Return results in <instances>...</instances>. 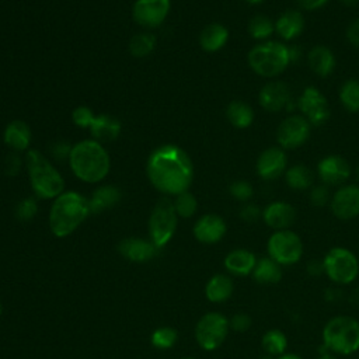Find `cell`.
<instances>
[{
	"instance_id": "11a10c76",
	"label": "cell",
	"mask_w": 359,
	"mask_h": 359,
	"mask_svg": "<svg viewBox=\"0 0 359 359\" xmlns=\"http://www.w3.org/2000/svg\"><path fill=\"white\" fill-rule=\"evenodd\" d=\"M244 1L251 6H258V4H262L265 0H244Z\"/></svg>"
},
{
	"instance_id": "7c38bea8",
	"label": "cell",
	"mask_w": 359,
	"mask_h": 359,
	"mask_svg": "<svg viewBox=\"0 0 359 359\" xmlns=\"http://www.w3.org/2000/svg\"><path fill=\"white\" fill-rule=\"evenodd\" d=\"M297 109L311 126H323L331 115L327 97L314 86H306L297 98Z\"/></svg>"
},
{
	"instance_id": "ba28073f",
	"label": "cell",
	"mask_w": 359,
	"mask_h": 359,
	"mask_svg": "<svg viewBox=\"0 0 359 359\" xmlns=\"http://www.w3.org/2000/svg\"><path fill=\"white\" fill-rule=\"evenodd\" d=\"M178 224V215L174 202L168 198H161L151 209L147 229L149 240L160 250L165 247L175 234Z\"/></svg>"
},
{
	"instance_id": "f35d334b",
	"label": "cell",
	"mask_w": 359,
	"mask_h": 359,
	"mask_svg": "<svg viewBox=\"0 0 359 359\" xmlns=\"http://www.w3.org/2000/svg\"><path fill=\"white\" fill-rule=\"evenodd\" d=\"M331 192H330V187L324 185V184H314L310 189H309V202L311 206L314 208H324L327 205H330L331 201Z\"/></svg>"
},
{
	"instance_id": "f907efd6",
	"label": "cell",
	"mask_w": 359,
	"mask_h": 359,
	"mask_svg": "<svg viewBox=\"0 0 359 359\" xmlns=\"http://www.w3.org/2000/svg\"><path fill=\"white\" fill-rule=\"evenodd\" d=\"M349 302L355 309H359V287L352 290V293L349 294Z\"/></svg>"
},
{
	"instance_id": "5bb4252c",
	"label": "cell",
	"mask_w": 359,
	"mask_h": 359,
	"mask_svg": "<svg viewBox=\"0 0 359 359\" xmlns=\"http://www.w3.org/2000/svg\"><path fill=\"white\" fill-rule=\"evenodd\" d=\"M317 177L327 187H341L352 175V167L346 158L338 154H327L318 160L316 167Z\"/></svg>"
},
{
	"instance_id": "680465c9",
	"label": "cell",
	"mask_w": 359,
	"mask_h": 359,
	"mask_svg": "<svg viewBox=\"0 0 359 359\" xmlns=\"http://www.w3.org/2000/svg\"><path fill=\"white\" fill-rule=\"evenodd\" d=\"M181 359H196V358H192V356H187V358H181Z\"/></svg>"
},
{
	"instance_id": "4fadbf2b",
	"label": "cell",
	"mask_w": 359,
	"mask_h": 359,
	"mask_svg": "<svg viewBox=\"0 0 359 359\" xmlns=\"http://www.w3.org/2000/svg\"><path fill=\"white\" fill-rule=\"evenodd\" d=\"M330 210L338 220H353L359 216V185L344 184L338 187L330 201Z\"/></svg>"
},
{
	"instance_id": "277c9868",
	"label": "cell",
	"mask_w": 359,
	"mask_h": 359,
	"mask_svg": "<svg viewBox=\"0 0 359 359\" xmlns=\"http://www.w3.org/2000/svg\"><path fill=\"white\" fill-rule=\"evenodd\" d=\"M323 348L337 356H349L359 351V320L338 314L331 317L321 330Z\"/></svg>"
},
{
	"instance_id": "4316f807",
	"label": "cell",
	"mask_w": 359,
	"mask_h": 359,
	"mask_svg": "<svg viewBox=\"0 0 359 359\" xmlns=\"http://www.w3.org/2000/svg\"><path fill=\"white\" fill-rule=\"evenodd\" d=\"M229 29L219 22H212L206 25L199 34V45L208 53L219 52L226 46L229 41Z\"/></svg>"
},
{
	"instance_id": "60d3db41",
	"label": "cell",
	"mask_w": 359,
	"mask_h": 359,
	"mask_svg": "<svg viewBox=\"0 0 359 359\" xmlns=\"http://www.w3.org/2000/svg\"><path fill=\"white\" fill-rule=\"evenodd\" d=\"M94 118H95L94 112L88 107H84V105L74 108L72 112V119H73L74 125L79 128H83V129L90 128Z\"/></svg>"
},
{
	"instance_id": "30bf717a",
	"label": "cell",
	"mask_w": 359,
	"mask_h": 359,
	"mask_svg": "<svg viewBox=\"0 0 359 359\" xmlns=\"http://www.w3.org/2000/svg\"><path fill=\"white\" fill-rule=\"evenodd\" d=\"M230 331L229 317L220 311H208L195 325V341L201 349L213 352L224 344Z\"/></svg>"
},
{
	"instance_id": "1f68e13d",
	"label": "cell",
	"mask_w": 359,
	"mask_h": 359,
	"mask_svg": "<svg viewBox=\"0 0 359 359\" xmlns=\"http://www.w3.org/2000/svg\"><path fill=\"white\" fill-rule=\"evenodd\" d=\"M289 339L286 334L279 328L266 330L261 337V348L269 358H278L287 352Z\"/></svg>"
},
{
	"instance_id": "cb8c5ba5",
	"label": "cell",
	"mask_w": 359,
	"mask_h": 359,
	"mask_svg": "<svg viewBox=\"0 0 359 359\" xmlns=\"http://www.w3.org/2000/svg\"><path fill=\"white\" fill-rule=\"evenodd\" d=\"M234 292V280L229 273H215L205 285V297L208 302L220 304L227 302Z\"/></svg>"
},
{
	"instance_id": "d590c367",
	"label": "cell",
	"mask_w": 359,
	"mask_h": 359,
	"mask_svg": "<svg viewBox=\"0 0 359 359\" xmlns=\"http://www.w3.org/2000/svg\"><path fill=\"white\" fill-rule=\"evenodd\" d=\"M178 339V334L172 327L163 325L156 328L150 335V342L156 349L167 351L175 345Z\"/></svg>"
},
{
	"instance_id": "b9f144b4",
	"label": "cell",
	"mask_w": 359,
	"mask_h": 359,
	"mask_svg": "<svg viewBox=\"0 0 359 359\" xmlns=\"http://www.w3.org/2000/svg\"><path fill=\"white\" fill-rule=\"evenodd\" d=\"M229 323H230V330L231 331L245 332V331H248L251 328L252 318L250 317V314H247L244 311H238V313H234L229 318Z\"/></svg>"
},
{
	"instance_id": "6da1fadb",
	"label": "cell",
	"mask_w": 359,
	"mask_h": 359,
	"mask_svg": "<svg viewBox=\"0 0 359 359\" xmlns=\"http://www.w3.org/2000/svg\"><path fill=\"white\" fill-rule=\"evenodd\" d=\"M146 172L157 191L177 196L191 187L194 164L184 149L175 144H164L150 153Z\"/></svg>"
},
{
	"instance_id": "e575fe53",
	"label": "cell",
	"mask_w": 359,
	"mask_h": 359,
	"mask_svg": "<svg viewBox=\"0 0 359 359\" xmlns=\"http://www.w3.org/2000/svg\"><path fill=\"white\" fill-rule=\"evenodd\" d=\"M156 48V36L150 32H139L129 42V52L135 57H144Z\"/></svg>"
},
{
	"instance_id": "9c48e42d",
	"label": "cell",
	"mask_w": 359,
	"mask_h": 359,
	"mask_svg": "<svg viewBox=\"0 0 359 359\" xmlns=\"http://www.w3.org/2000/svg\"><path fill=\"white\" fill-rule=\"evenodd\" d=\"M304 254L302 237L292 229L272 231L266 240V255L280 266H292L300 262Z\"/></svg>"
},
{
	"instance_id": "ac0fdd59",
	"label": "cell",
	"mask_w": 359,
	"mask_h": 359,
	"mask_svg": "<svg viewBox=\"0 0 359 359\" xmlns=\"http://www.w3.org/2000/svg\"><path fill=\"white\" fill-rule=\"evenodd\" d=\"M194 237L202 244H216L223 240L227 233L226 220L216 213L202 215L192 227Z\"/></svg>"
},
{
	"instance_id": "2e32d148",
	"label": "cell",
	"mask_w": 359,
	"mask_h": 359,
	"mask_svg": "<svg viewBox=\"0 0 359 359\" xmlns=\"http://www.w3.org/2000/svg\"><path fill=\"white\" fill-rule=\"evenodd\" d=\"M287 168V154L279 146L264 149L255 161V171L264 181H275L283 177Z\"/></svg>"
},
{
	"instance_id": "bcb514c9",
	"label": "cell",
	"mask_w": 359,
	"mask_h": 359,
	"mask_svg": "<svg viewBox=\"0 0 359 359\" xmlns=\"http://www.w3.org/2000/svg\"><path fill=\"white\" fill-rule=\"evenodd\" d=\"M330 0H296L297 6L303 11H317L327 6Z\"/></svg>"
},
{
	"instance_id": "4dcf8cb0",
	"label": "cell",
	"mask_w": 359,
	"mask_h": 359,
	"mask_svg": "<svg viewBox=\"0 0 359 359\" xmlns=\"http://www.w3.org/2000/svg\"><path fill=\"white\" fill-rule=\"evenodd\" d=\"M226 118L236 129H247L252 125L255 114L250 104L244 101H231L226 108Z\"/></svg>"
},
{
	"instance_id": "681fc988",
	"label": "cell",
	"mask_w": 359,
	"mask_h": 359,
	"mask_svg": "<svg viewBox=\"0 0 359 359\" xmlns=\"http://www.w3.org/2000/svg\"><path fill=\"white\" fill-rule=\"evenodd\" d=\"M303 52H302V48L296 43H292L289 45V56H290V65H294L300 60Z\"/></svg>"
},
{
	"instance_id": "7bdbcfd3",
	"label": "cell",
	"mask_w": 359,
	"mask_h": 359,
	"mask_svg": "<svg viewBox=\"0 0 359 359\" xmlns=\"http://www.w3.org/2000/svg\"><path fill=\"white\" fill-rule=\"evenodd\" d=\"M238 216H240V219H241L243 222H245V223H255L257 220L261 219V216H262V209H261L257 203L245 202V203H243V206L240 208Z\"/></svg>"
},
{
	"instance_id": "c3c4849f",
	"label": "cell",
	"mask_w": 359,
	"mask_h": 359,
	"mask_svg": "<svg viewBox=\"0 0 359 359\" xmlns=\"http://www.w3.org/2000/svg\"><path fill=\"white\" fill-rule=\"evenodd\" d=\"M306 272L310 275V276H320L324 273V269H323V261L320 259H311L307 262L306 265Z\"/></svg>"
},
{
	"instance_id": "74e56055",
	"label": "cell",
	"mask_w": 359,
	"mask_h": 359,
	"mask_svg": "<svg viewBox=\"0 0 359 359\" xmlns=\"http://www.w3.org/2000/svg\"><path fill=\"white\" fill-rule=\"evenodd\" d=\"M229 192H230V195L236 201H238L241 203L250 202L251 198L254 196V188H252L251 182H248L245 180H236V181H233L229 185Z\"/></svg>"
},
{
	"instance_id": "8d00e7d4",
	"label": "cell",
	"mask_w": 359,
	"mask_h": 359,
	"mask_svg": "<svg viewBox=\"0 0 359 359\" xmlns=\"http://www.w3.org/2000/svg\"><path fill=\"white\" fill-rule=\"evenodd\" d=\"M174 208H175V212H177L178 217L189 219L198 210V201L194 196V194H191L189 191H185V192L175 196Z\"/></svg>"
},
{
	"instance_id": "f1b7e54d",
	"label": "cell",
	"mask_w": 359,
	"mask_h": 359,
	"mask_svg": "<svg viewBox=\"0 0 359 359\" xmlns=\"http://www.w3.org/2000/svg\"><path fill=\"white\" fill-rule=\"evenodd\" d=\"M283 178L286 185L293 191H309L314 185L313 170L302 163L287 167Z\"/></svg>"
},
{
	"instance_id": "6f0895ef",
	"label": "cell",
	"mask_w": 359,
	"mask_h": 359,
	"mask_svg": "<svg viewBox=\"0 0 359 359\" xmlns=\"http://www.w3.org/2000/svg\"><path fill=\"white\" fill-rule=\"evenodd\" d=\"M1 313H3V304L0 303V316H1Z\"/></svg>"
},
{
	"instance_id": "8fae6325",
	"label": "cell",
	"mask_w": 359,
	"mask_h": 359,
	"mask_svg": "<svg viewBox=\"0 0 359 359\" xmlns=\"http://www.w3.org/2000/svg\"><path fill=\"white\" fill-rule=\"evenodd\" d=\"M313 126L300 114H292L280 121L276 128V142L283 150H293L303 146L311 135Z\"/></svg>"
},
{
	"instance_id": "52a82bcc",
	"label": "cell",
	"mask_w": 359,
	"mask_h": 359,
	"mask_svg": "<svg viewBox=\"0 0 359 359\" xmlns=\"http://www.w3.org/2000/svg\"><path fill=\"white\" fill-rule=\"evenodd\" d=\"M321 261L324 275L335 286L352 285L359 278V257L346 247H331Z\"/></svg>"
},
{
	"instance_id": "44dd1931",
	"label": "cell",
	"mask_w": 359,
	"mask_h": 359,
	"mask_svg": "<svg viewBox=\"0 0 359 359\" xmlns=\"http://www.w3.org/2000/svg\"><path fill=\"white\" fill-rule=\"evenodd\" d=\"M118 251L125 259L136 264H143L153 259L158 248L150 240L128 237L118 244Z\"/></svg>"
},
{
	"instance_id": "83f0119b",
	"label": "cell",
	"mask_w": 359,
	"mask_h": 359,
	"mask_svg": "<svg viewBox=\"0 0 359 359\" xmlns=\"http://www.w3.org/2000/svg\"><path fill=\"white\" fill-rule=\"evenodd\" d=\"M90 132H91L94 140H97L100 143L111 142L119 136L121 122L108 114H100V115H95V118L90 126Z\"/></svg>"
},
{
	"instance_id": "7dc6e473",
	"label": "cell",
	"mask_w": 359,
	"mask_h": 359,
	"mask_svg": "<svg viewBox=\"0 0 359 359\" xmlns=\"http://www.w3.org/2000/svg\"><path fill=\"white\" fill-rule=\"evenodd\" d=\"M70 150H72V146H69L67 143H56V144L52 146V154L57 160H60V158L69 160Z\"/></svg>"
},
{
	"instance_id": "ffe728a7",
	"label": "cell",
	"mask_w": 359,
	"mask_h": 359,
	"mask_svg": "<svg viewBox=\"0 0 359 359\" xmlns=\"http://www.w3.org/2000/svg\"><path fill=\"white\" fill-rule=\"evenodd\" d=\"M306 20L302 10L289 8L280 13L275 20V34L282 42H290L300 36L304 31Z\"/></svg>"
},
{
	"instance_id": "484cf974",
	"label": "cell",
	"mask_w": 359,
	"mask_h": 359,
	"mask_svg": "<svg viewBox=\"0 0 359 359\" xmlns=\"http://www.w3.org/2000/svg\"><path fill=\"white\" fill-rule=\"evenodd\" d=\"M251 278L258 285H265V286L276 285L283 278V266H280L276 261H273L268 255L259 257L257 259V264L254 266Z\"/></svg>"
},
{
	"instance_id": "db71d44e",
	"label": "cell",
	"mask_w": 359,
	"mask_h": 359,
	"mask_svg": "<svg viewBox=\"0 0 359 359\" xmlns=\"http://www.w3.org/2000/svg\"><path fill=\"white\" fill-rule=\"evenodd\" d=\"M345 7H356L359 4V0H339Z\"/></svg>"
},
{
	"instance_id": "7a4b0ae2",
	"label": "cell",
	"mask_w": 359,
	"mask_h": 359,
	"mask_svg": "<svg viewBox=\"0 0 359 359\" xmlns=\"http://www.w3.org/2000/svg\"><path fill=\"white\" fill-rule=\"evenodd\" d=\"M91 215L88 199L76 191L62 192L49 210V229L57 238L69 237Z\"/></svg>"
},
{
	"instance_id": "f546056e",
	"label": "cell",
	"mask_w": 359,
	"mask_h": 359,
	"mask_svg": "<svg viewBox=\"0 0 359 359\" xmlns=\"http://www.w3.org/2000/svg\"><path fill=\"white\" fill-rule=\"evenodd\" d=\"M121 199V191L114 185H102L97 188L91 198L88 199L90 212L91 213H101L107 209L115 206Z\"/></svg>"
},
{
	"instance_id": "816d5d0a",
	"label": "cell",
	"mask_w": 359,
	"mask_h": 359,
	"mask_svg": "<svg viewBox=\"0 0 359 359\" xmlns=\"http://www.w3.org/2000/svg\"><path fill=\"white\" fill-rule=\"evenodd\" d=\"M316 359H338V356L324 349V351H321V352L318 353V356H317Z\"/></svg>"
},
{
	"instance_id": "f6af8a7d",
	"label": "cell",
	"mask_w": 359,
	"mask_h": 359,
	"mask_svg": "<svg viewBox=\"0 0 359 359\" xmlns=\"http://www.w3.org/2000/svg\"><path fill=\"white\" fill-rule=\"evenodd\" d=\"M346 41L353 46L359 49V17L353 20L348 27H346Z\"/></svg>"
},
{
	"instance_id": "d4e9b609",
	"label": "cell",
	"mask_w": 359,
	"mask_h": 359,
	"mask_svg": "<svg viewBox=\"0 0 359 359\" xmlns=\"http://www.w3.org/2000/svg\"><path fill=\"white\" fill-rule=\"evenodd\" d=\"M3 139H4V143L13 151L15 153L27 151L31 143V129L24 121H20V119L11 121L4 129Z\"/></svg>"
},
{
	"instance_id": "8992f818",
	"label": "cell",
	"mask_w": 359,
	"mask_h": 359,
	"mask_svg": "<svg viewBox=\"0 0 359 359\" xmlns=\"http://www.w3.org/2000/svg\"><path fill=\"white\" fill-rule=\"evenodd\" d=\"M32 191L38 199H55L63 192L65 180L53 164L38 150H28L25 154Z\"/></svg>"
},
{
	"instance_id": "ee69618b",
	"label": "cell",
	"mask_w": 359,
	"mask_h": 359,
	"mask_svg": "<svg viewBox=\"0 0 359 359\" xmlns=\"http://www.w3.org/2000/svg\"><path fill=\"white\" fill-rule=\"evenodd\" d=\"M21 165H22V160L21 157L18 156V153L13 151L11 154H8L6 157V161H4V171L7 175H18L20 170H21Z\"/></svg>"
},
{
	"instance_id": "9a60e30c",
	"label": "cell",
	"mask_w": 359,
	"mask_h": 359,
	"mask_svg": "<svg viewBox=\"0 0 359 359\" xmlns=\"http://www.w3.org/2000/svg\"><path fill=\"white\" fill-rule=\"evenodd\" d=\"M170 0H136L132 8L133 20L137 25L153 29L164 22L170 13Z\"/></svg>"
},
{
	"instance_id": "ab89813d",
	"label": "cell",
	"mask_w": 359,
	"mask_h": 359,
	"mask_svg": "<svg viewBox=\"0 0 359 359\" xmlns=\"http://www.w3.org/2000/svg\"><path fill=\"white\" fill-rule=\"evenodd\" d=\"M36 213H38V203L35 198L21 199L14 209V215L20 222H29L36 216Z\"/></svg>"
},
{
	"instance_id": "7402d4cb",
	"label": "cell",
	"mask_w": 359,
	"mask_h": 359,
	"mask_svg": "<svg viewBox=\"0 0 359 359\" xmlns=\"http://www.w3.org/2000/svg\"><path fill=\"white\" fill-rule=\"evenodd\" d=\"M258 257L248 248H234L223 259L226 272L231 276H251Z\"/></svg>"
},
{
	"instance_id": "d6a6232c",
	"label": "cell",
	"mask_w": 359,
	"mask_h": 359,
	"mask_svg": "<svg viewBox=\"0 0 359 359\" xmlns=\"http://www.w3.org/2000/svg\"><path fill=\"white\" fill-rule=\"evenodd\" d=\"M248 35L257 42L269 41L275 34V21L265 14H255L251 17L247 25Z\"/></svg>"
},
{
	"instance_id": "5b68a950",
	"label": "cell",
	"mask_w": 359,
	"mask_h": 359,
	"mask_svg": "<svg viewBox=\"0 0 359 359\" xmlns=\"http://www.w3.org/2000/svg\"><path fill=\"white\" fill-rule=\"evenodd\" d=\"M247 62L257 76L273 80L290 66L289 45L273 39L257 42L248 50Z\"/></svg>"
},
{
	"instance_id": "d6986e66",
	"label": "cell",
	"mask_w": 359,
	"mask_h": 359,
	"mask_svg": "<svg viewBox=\"0 0 359 359\" xmlns=\"http://www.w3.org/2000/svg\"><path fill=\"white\" fill-rule=\"evenodd\" d=\"M261 220L273 231L286 230L290 229L296 220V209L286 201H272L262 208Z\"/></svg>"
},
{
	"instance_id": "836d02e7",
	"label": "cell",
	"mask_w": 359,
	"mask_h": 359,
	"mask_svg": "<svg viewBox=\"0 0 359 359\" xmlns=\"http://www.w3.org/2000/svg\"><path fill=\"white\" fill-rule=\"evenodd\" d=\"M338 98L345 111L351 114L359 112V80L358 79L345 80L339 87Z\"/></svg>"
},
{
	"instance_id": "3957f363",
	"label": "cell",
	"mask_w": 359,
	"mask_h": 359,
	"mask_svg": "<svg viewBox=\"0 0 359 359\" xmlns=\"http://www.w3.org/2000/svg\"><path fill=\"white\" fill-rule=\"evenodd\" d=\"M67 163L73 174L88 184L101 182L111 168L108 151L94 139L81 140L72 146Z\"/></svg>"
},
{
	"instance_id": "f5cc1de1",
	"label": "cell",
	"mask_w": 359,
	"mask_h": 359,
	"mask_svg": "<svg viewBox=\"0 0 359 359\" xmlns=\"http://www.w3.org/2000/svg\"><path fill=\"white\" fill-rule=\"evenodd\" d=\"M275 359H303L299 353H294V352H286V353H283V355H280V356H278V358H275Z\"/></svg>"
},
{
	"instance_id": "e0dca14e",
	"label": "cell",
	"mask_w": 359,
	"mask_h": 359,
	"mask_svg": "<svg viewBox=\"0 0 359 359\" xmlns=\"http://www.w3.org/2000/svg\"><path fill=\"white\" fill-rule=\"evenodd\" d=\"M292 101L293 95L289 86L280 80H269L258 93V104L266 112L286 111Z\"/></svg>"
},
{
	"instance_id": "9f6ffc18",
	"label": "cell",
	"mask_w": 359,
	"mask_h": 359,
	"mask_svg": "<svg viewBox=\"0 0 359 359\" xmlns=\"http://www.w3.org/2000/svg\"><path fill=\"white\" fill-rule=\"evenodd\" d=\"M352 174H355V178H356V181L359 182V164L355 167V170L352 171Z\"/></svg>"
},
{
	"instance_id": "603a6c76",
	"label": "cell",
	"mask_w": 359,
	"mask_h": 359,
	"mask_svg": "<svg viewBox=\"0 0 359 359\" xmlns=\"http://www.w3.org/2000/svg\"><path fill=\"white\" fill-rule=\"evenodd\" d=\"M307 65L310 70L321 79L330 77L337 67V57L331 48L316 45L307 52Z\"/></svg>"
}]
</instances>
